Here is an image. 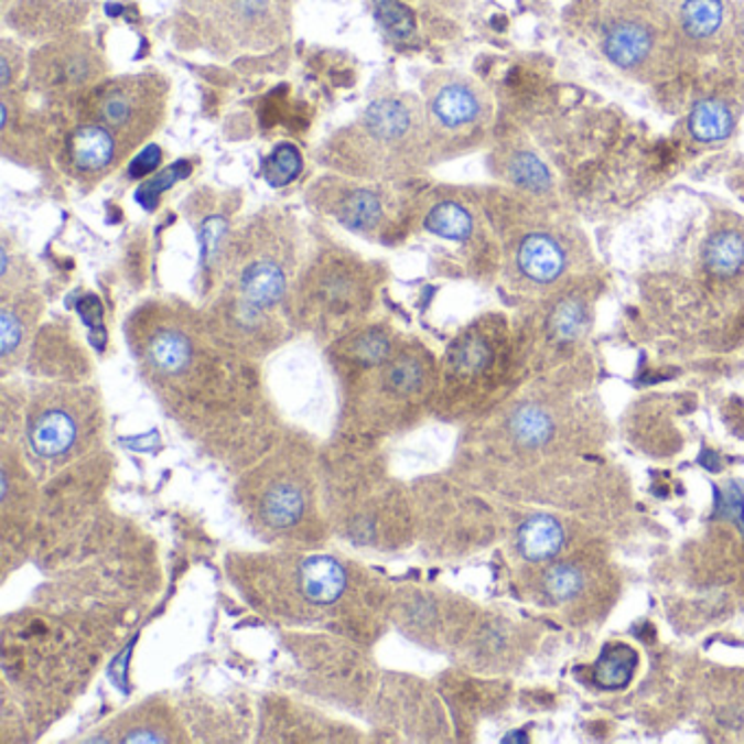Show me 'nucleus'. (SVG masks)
I'll list each match as a JSON object with an SVG mask.
<instances>
[{"label":"nucleus","mask_w":744,"mask_h":744,"mask_svg":"<svg viewBox=\"0 0 744 744\" xmlns=\"http://www.w3.org/2000/svg\"><path fill=\"white\" fill-rule=\"evenodd\" d=\"M129 343L144 378L180 420L218 436L245 416V374L206 320L184 306L151 302L131 315Z\"/></svg>","instance_id":"1"},{"label":"nucleus","mask_w":744,"mask_h":744,"mask_svg":"<svg viewBox=\"0 0 744 744\" xmlns=\"http://www.w3.org/2000/svg\"><path fill=\"white\" fill-rule=\"evenodd\" d=\"M293 234L282 216H258L218 254L223 289L206 315L231 354H265L284 334L282 304L293 287ZM216 258V260H218Z\"/></svg>","instance_id":"2"},{"label":"nucleus","mask_w":744,"mask_h":744,"mask_svg":"<svg viewBox=\"0 0 744 744\" xmlns=\"http://www.w3.org/2000/svg\"><path fill=\"white\" fill-rule=\"evenodd\" d=\"M242 594L267 616L330 629H367L385 612V594L369 574L317 554L245 557L234 570Z\"/></svg>","instance_id":"3"},{"label":"nucleus","mask_w":744,"mask_h":744,"mask_svg":"<svg viewBox=\"0 0 744 744\" xmlns=\"http://www.w3.org/2000/svg\"><path fill=\"white\" fill-rule=\"evenodd\" d=\"M332 358L356 428L391 432L411 424L436 396L439 371L422 343L385 325L356 327L336 338Z\"/></svg>","instance_id":"4"},{"label":"nucleus","mask_w":744,"mask_h":744,"mask_svg":"<svg viewBox=\"0 0 744 744\" xmlns=\"http://www.w3.org/2000/svg\"><path fill=\"white\" fill-rule=\"evenodd\" d=\"M565 33L594 60L644 86L688 77L681 51L650 0H568Z\"/></svg>","instance_id":"5"},{"label":"nucleus","mask_w":744,"mask_h":744,"mask_svg":"<svg viewBox=\"0 0 744 744\" xmlns=\"http://www.w3.org/2000/svg\"><path fill=\"white\" fill-rule=\"evenodd\" d=\"M336 166L349 175L380 180L402 175L432 160L424 104L405 97H382L365 109L360 120L334 142Z\"/></svg>","instance_id":"6"},{"label":"nucleus","mask_w":744,"mask_h":744,"mask_svg":"<svg viewBox=\"0 0 744 744\" xmlns=\"http://www.w3.org/2000/svg\"><path fill=\"white\" fill-rule=\"evenodd\" d=\"M245 511L271 541L311 543L321 522L315 465L306 454H271L240 487Z\"/></svg>","instance_id":"7"},{"label":"nucleus","mask_w":744,"mask_h":744,"mask_svg":"<svg viewBox=\"0 0 744 744\" xmlns=\"http://www.w3.org/2000/svg\"><path fill=\"white\" fill-rule=\"evenodd\" d=\"M374 278L363 260L330 251L306 271L295 295V311L321 334L345 336L365 317L374 300Z\"/></svg>","instance_id":"8"},{"label":"nucleus","mask_w":744,"mask_h":744,"mask_svg":"<svg viewBox=\"0 0 744 744\" xmlns=\"http://www.w3.org/2000/svg\"><path fill=\"white\" fill-rule=\"evenodd\" d=\"M60 618L29 616L15 629L4 632V664H15V681L24 675L33 681L68 688L82 681L95 666V646Z\"/></svg>","instance_id":"9"},{"label":"nucleus","mask_w":744,"mask_h":744,"mask_svg":"<svg viewBox=\"0 0 744 744\" xmlns=\"http://www.w3.org/2000/svg\"><path fill=\"white\" fill-rule=\"evenodd\" d=\"M169 84L160 73L125 75L90 88L79 99V120L107 129L131 155L166 116Z\"/></svg>","instance_id":"10"},{"label":"nucleus","mask_w":744,"mask_h":744,"mask_svg":"<svg viewBox=\"0 0 744 744\" xmlns=\"http://www.w3.org/2000/svg\"><path fill=\"white\" fill-rule=\"evenodd\" d=\"M492 118V97L476 79L461 73H434L425 79L424 120L432 160L481 144Z\"/></svg>","instance_id":"11"},{"label":"nucleus","mask_w":744,"mask_h":744,"mask_svg":"<svg viewBox=\"0 0 744 744\" xmlns=\"http://www.w3.org/2000/svg\"><path fill=\"white\" fill-rule=\"evenodd\" d=\"M672 33L688 77L723 66L738 0H650Z\"/></svg>","instance_id":"12"},{"label":"nucleus","mask_w":744,"mask_h":744,"mask_svg":"<svg viewBox=\"0 0 744 744\" xmlns=\"http://www.w3.org/2000/svg\"><path fill=\"white\" fill-rule=\"evenodd\" d=\"M507 358V334L496 320L476 321L461 332L445 352L436 396L459 402L472 391L485 389L503 369Z\"/></svg>","instance_id":"13"},{"label":"nucleus","mask_w":744,"mask_h":744,"mask_svg":"<svg viewBox=\"0 0 744 744\" xmlns=\"http://www.w3.org/2000/svg\"><path fill=\"white\" fill-rule=\"evenodd\" d=\"M107 64L88 35H66L37 48L29 62L33 90L53 99H82L101 84Z\"/></svg>","instance_id":"14"},{"label":"nucleus","mask_w":744,"mask_h":744,"mask_svg":"<svg viewBox=\"0 0 744 744\" xmlns=\"http://www.w3.org/2000/svg\"><path fill=\"white\" fill-rule=\"evenodd\" d=\"M95 402L84 389L51 387L31 402L26 416V434L35 454L57 459L68 454L88 436L95 418Z\"/></svg>","instance_id":"15"},{"label":"nucleus","mask_w":744,"mask_h":744,"mask_svg":"<svg viewBox=\"0 0 744 744\" xmlns=\"http://www.w3.org/2000/svg\"><path fill=\"white\" fill-rule=\"evenodd\" d=\"M541 202L543 200L531 197V214L525 216L529 229L518 240L516 267L532 284H552L565 273L568 249L561 234L554 229L557 220L554 214H550L554 204L546 202L541 214H537Z\"/></svg>","instance_id":"16"},{"label":"nucleus","mask_w":744,"mask_h":744,"mask_svg":"<svg viewBox=\"0 0 744 744\" xmlns=\"http://www.w3.org/2000/svg\"><path fill=\"white\" fill-rule=\"evenodd\" d=\"M127 158L125 149L107 129L88 120H77L64 144L66 169L79 182L104 180Z\"/></svg>","instance_id":"17"},{"label":"nucleus","mask_w":744,"mask_h":744,"mask_svg":"<svg viewBox=\"0 0 744 744\" xmlns=\"http://www.w3.org/2000/svg\"><path fill=\"white\" fill-rule=\"evenodd\" d=\"M323 197H327L332 214L356 234H374L387 223L389 211L382 193L358 186L352 180L349 184L332 186V193H323Z\"/></svg>","instance_id":"18"},{"label":"nucleus","mask_w":744,"mask_h":744,"mask_svg":"<svg viewBox=\"0 0 744 744\" xmlns=\"http://www.w3.org/2000/svg\"><path fill=\"white\" fill-rule=\"evenodd\" d=\"M40 313V302L31 291L18 287H2V311H0V354L7 367L9 358L22 349L31 334V325Z\"/></svg>","instance_id":"19"},{"label":"nucleus","mask_w":744,"mask_h":744,"mask_svg":"<svg viewBox=\"0 0 744 744\" xmlns=\"http://www.w3.org/2000/svg\"><path fill=\"white\" fill-rule=\"evenodd\" d=\"M474 211L476 208L470 202H463L456 197H443L425 214L424 227L445 240L465 242L474 236L478 227Z\"/></svg>","instance_id":"20"},{"label":"nucleus","mask_w":744,"mask_h":744,"mask_svg":"<svg viewBox=\"0 0 744 744\" xmlns=\"http://www.w3.org/2000/svg\"><path fill=\"white\" fill-rule=\"evenodd\" d=\"M518 546L531 561L552 559L563 546V529L550 516H535L518 532Z\"/></svg>","instance_id":"21"},{"label":"nucleus","mask_w":744,"mask_h":744,"mask_svg":"<svg viewBox=\"0 0 744 744\" xmlns=\"http://www.w3.org/2000/svg\"><path fill=\"white\" fill-rule=\"evenodd\" d=\"M638 668V653L627 644H607L594 666V681L605 690L625 688Z\"/></svg>","instance_id":"22"},{"label":"nucleus","mask_w":744,"mask_h":744,"mask_svg":"<svg viewBox=\"0 0 744 744\" xmlns=\"http://www.w3.org/2000/svg\"><path fill=\"white\" fill-rule=\"evenodd\" d=\"M548 325L554 341L572 343L587 327V306L581 298H565L554 306Z\"/></svg>","instance_id":"23"},{"label":"nucleus","mask_w":744,"mask_h":744,"mask_svg":"<svg viewBox=\"0 0 744 744\" xmlns=\"http://www.w3.org/2000/svg\"><path fill=\"white\" fill-rule=\"evenodd\" d=\"M116 741L118 743H171L173 725L169 723V716L140 712V716H127L122 721V730Z\"/></svg>","instance_id":"24"},{"label":"nucleus","mask_w":744,"mask_h":744,"mask_svg":"<svg viewBox=\"0 0 744 744\" xmlns=\"http://www.w3.org/2000/svg\"><path fill=\"white\" fill-rule=\"evenodd\" d=\"M511 434L525 445H541L552 434L550 416L537 405H522L514 411L509 420Z\"/></svg>","instance_id":"25"},{"label":"nucleus","mask_w":744,"mask_h":744,"mask_svg":"<svg viewBox=\"0 0 744 744\" xmlns=\"http://www.w3.org/2000/svg\"><path fill=\"white\" fill-rule=\"evenodd\" d=\"M302 153L293 144H280L262 162V177L271 186H287L302 173Z\"/></svg>","instance_id":"26"},{"label":"nucleus","mask_w":744,"mask_h":744,"mask_svg":"<svg viewBox=\"0 0 744 744\" xmlns=\"http://www.w3.org/2000/svg\"><path fill=\"white\" fill-rule=\"evenodd\" d=\"M581 587H583V574L579 568L570 563H557L543 574V590L557 603L576 596Z\"/></svg>","instance_id":"27"},{"label":"nucleus","mask_w":744,"mask_h":744,"mask_svg":"<svg viewBox=\"0 0 744 744\" xmlns=\"http://www.w3.org/2000/svg\"><path fill=\"white\" fill-rule=\"evenodd\" d=\"M723 68H727L730 73H734V75L744 79V0H738V4H736L732 37H730V46H727V53H725Z\"/></svg>","instance_id":"28"},{"label":"nucleus","mask_w":744,"mask_h":744,"mask_svg":"<svg viewBox=\"0 0 744 744\" xmlns=\"http://www.w3.org/2000/svg\"><path fill=\"white\" fill-rule=\"evenodd\" d=\"M716 518L734 520L738 527H744V496L736 483H732L725 492H721V503L716 507Z\"/></svg>","instance_id":"29"},{"label":"nucleus","mask_w":744,"mask_h":744,"mask_svg":"<svg viewBox=\"0 0 744 744\" xmlns=\"http://www.w3.org/2000/svg\"><path fill=\"white\" fill-rule=\"evenodd\" d=\"M20 48L13 46L11 42H2V53H0V86L2 90H9L11 82L18 77L20 66H22V57H20Z\"/></svg>","instance_id":"30"},{"label":"nucleus","mask_w":744,"mask_h":744,"mask_svg":"<svg viewBox=\"0 0 744 744\" xmlns=\"http://www.w3.org/2000/svg\"><path fill=\"white\" fill-rule=\"evenodd\" d=\"M380 15H382L385 24L389 26V31H393L398 35H405L407 31L413 29V18L396 2H385L380 7Z\"/></svg>","instance_id":"31"}]
</instances>
